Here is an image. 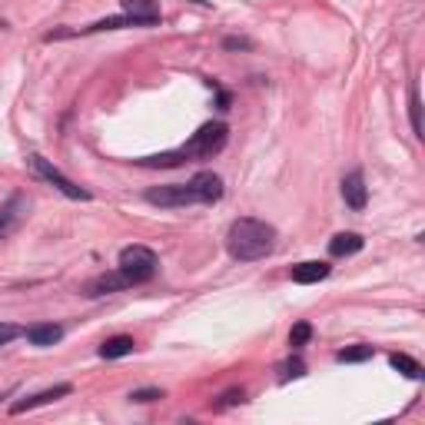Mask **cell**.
<instances>
[{
  "mask_svg": "<svg viewBox=\"0 0 425 425\" xmlns=\"http://www.w3.org/2000/svg\"><path fill=\"white\" fill-rule=\"evenodd\" d=\"M226 246L236 259H262L273 253L276 229L266 226L262 219H249V216H246V219H236V223L229 226Z\"/></svg>",
  "mask_w": 425,
  "mask_h": 425,
  "instance_id": "6da1fadb",
  "label": "cell"
},
{
  "mask_svg": "<svg viewBox=\"0 0 425 425\" xmlns=\"http://www.w3.org/2000/svg\"><path fill=\"white\" fill-rule=\"evenodd\" d=\"M120 273L130 279V286L153 279V273H156V256H153V249H147V246H126L120 253Z\"/></svg>",
  "mask_w": 425,
  "mask_h": 425,
  "instance_id": "7a4b0ae2",
  "label": "cell"
},
{
  "mask_svg": "<svg viewBox=\"0 0 425 425\" xmlns=\"http://www.w3.org/2000/svg\"><path fill=\"white\" fill-rule=\"evenodd\" d=\"M226 147V126L223 123H206V126H199L197 133H193V140L186 143V147H180L183 160H190V156H212V153H219Z\"/></svg>",
  "mask_w": 425,
  "mask_h": 425,
  "instance_id": "3957f363",
  "label": "cell"
},
{
  "mask_svg": "<svg viewBox=\"0 0 425 425\" xmlns=\"http://www.w3.org/2000/svg\"><path fill=\"white\" fill-rule=\"evenodd\" d=\"M147 203H153V206H190V203H199V197L193 190V183H173V186L150 190Z\"/></svg>",
  "mask_w": 425,
  "mask_h": 425,
  "instance_id": "277c9868",
  "label": "cell"
},
{
  "mask_svg": "<svg viewBox=\"0 0 425 425\" xmlns=\"http://www.w3.org/2000/svg\"><path fill=\"white\" fill-rule=\"evenodd\" d=\"M31 167H33V173H37V176H44L47 183H53V186L60 190L63 197H70V199H87V197H90L87 190H80L76 183L67 180V176H63L60 169H53V167H50V163H47L44 156H31Z\"/></svg>",
  "mask_w": 425,
  "mask_h": 425,
  "instance_id": "5b68a950",
  "label": "cell"
},
{
  "mask_svg": "<svg viewBox=\"0 0 425 425\" xmlns=\"http://www.w3.org/2000/svg\"><path fill=\"white\" fill-rule=\"evenodd\" d=\"M120 7L130 20H137V27H147V24L160 20V3L156 0H120Z\"/></svg>",
  "mask_w": 425,
  "mask_h": 425,
  "instance_id": "8992f818",
  "label": "cell"
},
{
  "mask_svg": "<svg viewBox=\"0 0 425 425\" xmlns=\"http://www.w3.org/2000/svg\"><path fill=\"white\" fill-rule=\"evenodd\" d=\"M27 216V197L24 193H17L3 203V210H0V236H7V233H14L17 223Z\"/></svg>",
  "mask_w": 425,
  "mask_h": 425,
  "instance_id": "52a82bcc",
  "label": "cell"
},
{
  "mask_svg": "<svg viewBox=\"0 0 425 425\" xmlns=\"http://www.w3.org/2000/svg\"><path fill=\"white\" fill-rule=\"evenodd\" d=\"M190 183H193V190H197L199 203H216V199L223 197V180H219L216 173H206V169H203V173H197Z\"/></svg>",
  "mask_w": 425,
  "mask_h": 425,
  "instance_id": "ba28073f",
  "label": "cell"
},
{
  "mask_svg": "<svg viewBox=\"0 0 425 425\" xmlns=\"http://www.w3.org/2000/svg\"><path fill=\"white\" fill-rule=\"evenodd\" d=\"M63 395H70V385H53V389H47V392H37L31 395V399H20V402H14V415H20V412L27 409H37V406H50V402H57V399H63Z\"/></svg>",
  "mask_w": 425,
  "mask_h": 425,
  "instance_id": "9c48e42d",
  "label": "cell"
},
{
  "mask_svg": "<svg viewBox=\"0 0 425 425\" xmlns=\"http://www.w3.org/2000/svg\"><path fill=\"white\" fill-rule=\"evenodd\" d=\"M126 286H130V279L117 269V273H103L97 279H90L87 283V296H103V292H117V289H126Z\"/></svg>",
  "mask_w": 425,
  "mask_h": 425,
  "instance_id": "30bf717a",
  "label": "cell"
},
{
  "mask_svg": "<svg viewBox=\"0 0 425 425\" xmlns=\"http://www.w3.org/2000/svg\"><path fill=\"white\" fill-rule=\"evenodd\" d=\"M27 339H31L33 346H53V342L63 339V329L57 322H37V326L27 329Z\"/></svg>",
  "mask_w": 425,
  "mask_h": 425,
  "instance_id": "8fae6325",
  "label": "cell"
},
{
  "mask_svg": "<svg viewBox=\"0 0 425 425\" xmlns=\"http://www.w3.org/2000/svg\"><path fill=\"white\" fill-rule=\"evenodd\" d=\"M342 197L349 203L352 210H362L365 206V183H362V173H349L342 180Z\"/></svg>",
  "mask_w": 425,
  "mask_h": 425,
  "instance_id": "7c38bea8",
  "label": "cell"
},
{
  "mask_svg": "<svg viewBox=\"0 0 425 425\" xmlns=\"http://www.w3.org/2000/svg\"><path fill=\"white\" fill-rule=\"evenodd\" d=\"M326 276H329V266H326V262H299V266H292V279L303 283V286L319 283V279H326Z\"/></svg>",
  "mask_w": 425,
  "mask_h": 425,
  "instance_id": "4fadbf2b",
  "label": "cell"
},
{
  "mask_svg": "<svg viewBox=\"0 0 425 425\" xmlns=\"http://www.w3.org/2000/svg\"><path fill=\"white\" fill-rule=\"evenodd\" d=\"M359 249H362V236L359 233H339V236H333V243H329L333 256H352Z\"/></svg>",
  "mask_w": 425,
  "mask_h": 425,
  "instance_id": "5bb4252c",
  "label": "cell"
},
{
  "mask_svg": "<svg viewBox=\"0 0 425 425\" xmlns=\"http://www.w3.org/2000/svg\"><path fill=\"white\" fill-rule=\"evenodd\" d=\"M133 349H137V342L130 335H113V339H106L100 346V356L103 359H120V356H130Z\"/></svg>",
  "mask_w": 425,
  "mask_h": 425,
  "instance_id": "9a60e30c",
  "label": "cell"
},
{
  "mask_svg": "<svg viewBox=\"0 0 425 425\" xmlns=\"http://www.w3.org/2000/svg\"><path fill=\"white\" fill-rule=\"evenodd\" d=\"M389 362H392V369H399L402 376H409V379H422V365L415 362V359H409V356L392 352V356H389Z\"/></svg>",
  "mask_w": 425,
  "mask_h": 425,
  "instance_id": "2e32d148",
  "label": "cell"
},
{
  "mask_svg": "<svg viewBox=\"0 0 425 425\" xmlns=\"http://www.w3.org/2000/svg\"><path fill=\"white\" fill-rule=\"evenodd\" d=\"M372 356H376L372 346H352V349H342L335 359H339V362H365V359H372Z\"/></svg>",
  "mask_w": 425,
  "mask_h": 425,
  "instance_id": "e0dca14e",
  "label": "cell"
},
{
  "mask_svg": "<svg viewBox=\"0 0 425 425\" xmlns=\"http://www.w3.org/2000/svg\"><path fill=\"white\" fill-rule=\"evenodd\" d=\"M309 339H312V326H309V322H296V326L289 329V346H292V349L306 346Z\"/></svg>",
  "mask_w": 425,
  "mask_h": 425,
  "instance_id": "ac0fdd59",
  "label": "cell"
},
{
  "mask_svg": "<svg viewBox=\"0 0 425 425\" xmlns=\"http://www.w3.org/2000/svg\"><path fill=\"white\" fill-rule=\"evenodd\" d=\"M299 376H306V362L303 359H289V362L279 365V379H299Z\"/></svg>",
  "mask_w": 425,
  "mask_h": 425,
  "instance_id": "d6986e66",
  "label": "cell"
},
{
  "mask_svg": "<svg viewBox=\"0 0 425 425\" xmlns=\"http://www.w3.org/2000/svg\"><path fill=\"white\" fill-rule=\"evenodd\" d=\"M24 333L20 326H14V322H0V346H7L10 339H17V335Z\"/></svg>",
  "mask_w": 425,
  "mask_h": 425,
  "instance_id": "ffe728a7",
  "label": "cell"
},
{
  "mask_svg": "<svg viewBox=\"0 0 425 425\" xmlns=\"http://www.w3.org/2000/svg\"><path fill=\"white\" fill-rule=\"evenodd\" d=\"M130 399H133V402H153V399H163V392H160V389H137Z\"/></svg>",
  "mask_w": 425,
  "mask_h": 425,
  "instance_id": "44dd1931",
  "label": "cell"
},
{
  "mask_svg": "<svg viewBox=\"0 0 425 425\" xmlns=\"http://www.w3.org/2000/svg\"><path fill=\"white\" fill-rule=\"evenodd\" d=\"M412 126H415V133H422V120H419V93H412Z\"/></svg>",
  "mask_w": 425,
  "mask_h": 425,
  "instance_id": "7402d4cb",
  "label": "cell"
}]
</instances>
